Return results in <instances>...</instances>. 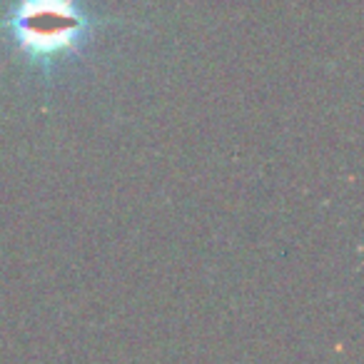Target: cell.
<instances>
[{"instance_id":"obj_1","label":"cell","mask_w":364,"mask_h":364,"mask_svg":"<svg viewBox=\"0 0 364 364\" xmlns=\"http://www.w3.org/2000/svg\"><path fill=\"white\" fill-rule=\"evenodd\" d=\"M102 26L85 0H6L0 6V43L38 75L80 60Z\"/></svg>"}]
</instances>
